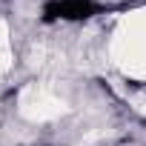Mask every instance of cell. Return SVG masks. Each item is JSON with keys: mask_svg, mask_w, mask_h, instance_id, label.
I'll return each mask as SVG.
<instances>
[{"mask_svg": "<svg viewBox=\"0 0 146 146\" xmlns=\"http://www.w3.org/2000/svg\"><path fill=\"white\" fill-rule=\"evenodd\" d=\"M89 12H92L89 0H54L46 9L49 17H86Z\"/></svg>", "mask_w": 146, "mask_h": 146, "instance_id": "6da1fadb", "label": "cell"}]
</instances>
